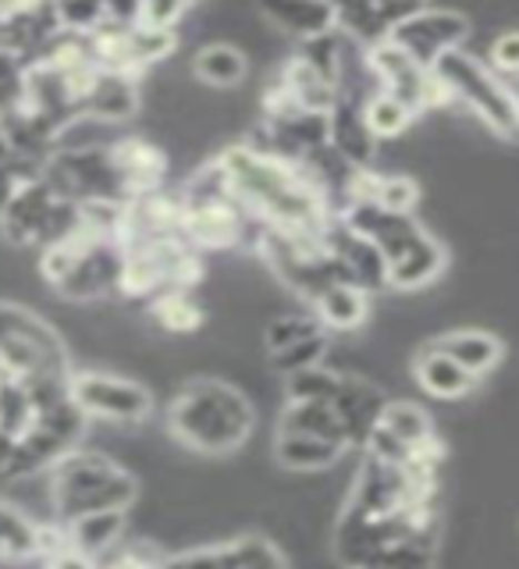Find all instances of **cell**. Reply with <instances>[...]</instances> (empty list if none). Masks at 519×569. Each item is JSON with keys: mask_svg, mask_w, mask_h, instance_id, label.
Here are the masks:
<instances>
[{"mask_svg": "<svg viewBox=\"0 0 519 569\" xmlns=\"http://www.w3.org/2000/svg\"><path fill=\"white\" fill-rule=\"evenodd\" d=\"M445 267H449L445 246L427 228H420L402 249L388 257V289H402V292L427 289V284H435L445 274Z\"/></svg>", "mask_w": 519, "mask_h": 569, "instance_id": "obj_17", "label": "cell"}, {"mask_svg": "<svg viewBox=\"0 0 519 569\" xmlns=\"http://www.w3.org/2000/svg\"><path fill=\"white\" fill-rule=\"evenodd\" d=\"M114 150V160L121 168V178L129 182L132 196H150V192H160L168 182V150L160 147L153 139H142V136H121L111 142Z\"/></svg>", "mask_w": 519, "mask_h": 569, "instance_id": "obj_21", "label": "cell"}, {"mask_svg": "<svg viewBox=\"0 0 519 569\" xmlns=\"http://www.w3.org/2000/svg\"><path fill=\"white\" fill-rule=\"evenodd\" d=\"M325 242L331 257L342 263V271L352 284H360L363 292H381L388 289V260L378 246L363 239L360 231H352L342 218H335L325 231Z\"/></svg>", "mask_w": 519, "mask_h": 569, "instance_id": "obj_15", "label": "cell"}, {"mask_svg": "<svg viewBox=\"0 0 519 569\" xmlns=\"http://www.w3.org/2000/svg\"><path fill=\"white\" fill-rule=\"evenodd\" d=\"M516 93H519V86H516Z\"/></svg>", "mask_w": 519, "mask_h": 569, "instance_id": "obj_42", "label": "cell"}, {"mask_svg": "<svg viewBox=\"0 0 519 569\" xmlns=\"http://www.w3.org/2000/svg\"><path fill=\"white\" fill-rule=\"evenodd\" d=\"M328 356V331L325 335H313L307 342H296L281 352H271V370H278L281 378H289L296 370H307V367H320Z\"/></svg>", "mask_w": 519, "mask_h": 569, "instance_id": "obj_36", "label": "cell"}, {"mask_svg": "<svg viewBox=\"0 0 519 569\" xmlns=\"http://www.w3.org/2000/svg\"><path fill=\"white\" fill-rule=\"evenodd\" d=\"M363 58H367V71H370V79L378 82V89L402 100L417 118L427 111H438V107H452V97L445 93L435 68L409 58V53L391 40L363 50Z\"/></svg>", "mask_w": 519, "mask_h": 569, "instance_id": "obj_10", "label": "cell"}, {"mask_svg": "<svg viewBox=\"0 0 519 569\" xmlns=\"http://www.w3.org/2000/svg\"><path fill=\"white\" fill-rule=\"evenodd\" d=\"M150 320L164 331V335H174V338H186V335H196L203 328V307L196 302L192 292H164L160 299L150 302Z\"/></svg>", "mask_w": 519, "mask_h": 569, "instance_id": "obj_32", "label": "cell"}, {"mask_svg": "<svg viewBox=\"0 0 519 569\" xmlns=\"http://www.w3.org/2000/svg\"><path fill=\"white\" fill-rule=\"evenodd\" d=\"M0 367L22 381H71L76 367L68 360L61 335L40 313L0 299Z\"/></svg>", "mask_w": 519, "mask_h": 569, "instance_id": "obj_6", "label": "cell"}, {"mask_svg": "<svg viewBox=\"0 0 519 569\" xmlns=\"http://www.w3.org/2000/svg\"><path fill=\"white\" fill-rule=\"evenodd\" d=\"M71 402L82 409L86 420L124 427L142 423L153 413V396L147 385L107 370H76V378H71Z\"/></svg>", "mask_w": 519, "mask_h": 569, "instance_id": "obj_11", "label": "cell"}, {"mask_svg": "<svg viewBox=\"0 0 519 569\" xmlns=\"http://www.w3.org/2000/svg\"><path fill=\"white\" fill-rule=\"evenodd\" d=\"M346 370H331L328 363L296 370L289 378H281L285 399L289 402H335L338 388H342Z\"/></svg>", "mask_w": 519, "mask_h": 569, "instance_id": "obj_33", "label": "cell"}, {"mask_svg": "<svg viewBox=\"0 0 519 569\" xmlns=\"http://www.w3.org/2000/svg\"><path fill=\"white\" fill-rule=\"evenodd\" d=\"M249 76V58L236 43H207L192 53V79L210 89H236Z\"/></svg>", "mask_w": 519, "mask_h": 569, "instance_id": "obj_28", "label": "cell"}, {"mask_svg": "<svg viewBox=\"0 0 519 569\" xmlns=\"http://www.w3.org/2000/svg\"><path fill=\"white\" fill-rule=\"evenodd\" d=\"M435 76L452 103L467 107L498 139L519 142V93L512 82L495 76L485 58H477L467 47L452 50L435 64Z\"/></svg>", "mask_w": 519, "mask_h": 569, "instance_id": "obj_5", "label": "cell"}, {"mask_svg": "<svg viewBox=\"0 0 519 569\" xmlns=\"http://www.w3.org/2000/svg\"><path fill=\"white\" fill-rule=\"evenodd\" d=\"M275 86L307 114H331V107L338 103V97H342V86H338L328 71L310 64L299 50L281 64Z\"/></svg>", "mask_w": 519, "mask_h": 569, "instance_id": "obj_20", "label": "cell"}, {"mask_svg": "<svg viewBox=\"0 0 519 569\" xmlns=\"http://www.w3.org/2000/svg\"><path fill=\"white\" fill-rule=\"evenodd\" d=\"M213 160H218L228 192L260 228L325 236L328 224L338 218L328 189L302 164L267 153L253 142H231Z\"/></svg>", "mask_w": 519, "mask_h": 569, "instance_id": "obj_1", "label": "cell"}, {"mask_svg": "<svg viewBox=\"0 0 519 569\" xmlns=\"http://www.w3.org/2000/svg\"><path fill=\"white\" fill-rule=\"evenodd\" d=\"M467 36H470V18L462 11L420 4L396 32H391V43L402 47L409 58H417L420 64L435 68L445 53L462 50Z\"/></svg>", "mask_w": 519, "mask_h": 569, "instance_id": "obj_12", "label": "cell"}, {"mask_svg": "<svg viewBox=\"0 0 519 569\" xmlns=\"http://www.w3.org/2000/svg\"><path fill=\"white\" fill-rule=\"evenodd\" d=\"M413 378L417 385L427 391L431 399H441V402H459L467 399L470 391L477 388V378L473 373L462 370L449 352H441L435 342H427L417 356H413Z\"/></svg>", "mask_w": 519, "mask_h": 569, "instance_id": "obj_24", "label": "cell"}, {"mask_svg": "<svg viewBox=\"0 0 519 569\" xmlns=\"http://www.w3.org/2000/svg\"><path fill=\"white\" fill-rule=\"evenodd\" d=\"M278 431L342 445L346 452L352 449L349 435H346V423H342V417H338V409L331 402H285L281 417H278Z\"/></svg>", "mask_w": 519, "mask_h": 569, "instance_id": "obj_27", "label": "cell"}, {"mask_svg": "<svg viewBox=\"0 0 519 569\" xmlns=\"http://www.w3.org/2000/svg\"><path fill=\"white\" fill-rule=\"evenodd\" d=\"M71 548L86 551V556L103 559L124 541V527H129V512H89L79 520L64 523Z\"/></svg>", "mask_w": 519, "mask_h": 569, "instance_id": "obj_29", "label": "cell"}, {"mask_svg": "<svg viewBox=\"0 0 519 569\" xmlns=\"http://www.w3.org/2000/svg\"><path fill=\"white\" fill-rule=\"evenodd\" d=\"M363 118L370 124V132L378 142L385 139H399L409 124L417 121V114L409 111V107L402 100H396L391 93H385V89H373V93L363 100Z\"/></svg>", "mask_w": 519, "mask_h": 569, "instance_id": "obj_34", "label": "cell"}, {"mask_svg": "<svg viewBox=\"0 0 519 569\" xmlns=\"http://www.w3.org/2000/svg\"><path fill=\"white\" fill-rule=\"evenodd\" d=\"M164 551L157 545L142 541V545H118L111 556L100 559V569H164Z\"/></svg>", "mask_w": 519, "mask_h": 569, "instance_id": "obj_37", "label": "cell"}, {"mask_svg": "<svg viewBox=\"0 0 519 569\" xmlns=\"http://www.w3.org/2000/svg\"><path fill=\"white\" fill-rule=\"evenodd\" d=\"M307 310L320 320L325 331H360L370 317V292L352 281H338L320 292Z\"/></svg>", "mask_w": 519, "mask_h": 569, "instance_id": "obj_26", "label": "cell"}, {"mask_svg": "<svg viewBox=\"0 0 519 569\" xmlns=\"http://www.w3.org/2000/svg\"><path fill=\"white\" fill-rule=\"evenodd\" d=\"M420 4H338V32L349 36L363 50L388 43Z\"/></svg>", "mask_w": 519, "mask_h": 569, "instance_id": "obj_23", "label": "cell"}, {"mask_svg": "<svg viewBox=\"0 0 519 569\" xmlns=\"http://www.w3.org/2000/svg\"><path fill=\"white\" fill-rule=\"evenodd\" d=\"M431 438H435V423H431V413H427L423 406L406 402V399H391L381 413L378 431L370 435L363 452H373V456L391 459V462H406L409 452L420 449V445L431 441Z\"/></svg>", "mask_w": 519, "mask_h": 569, "instance_id": "obj_14", "label": "cell"}, {"mask_svg": "<svg viewBox=\"0 0 519 569\" xmlns=\"http://www.w3.org/2000/svg\"><path fill=\"white\" fill-rule=\"evenodd\" d=\"M260 231L263 228L249 218V210L228 192L218 160H207L182 189V239L196 253H224L257 246Z\"/></svg>", "mask_w": 519, "mask_h": 569, "instance_id": "obj_4", "label": "cell"}, {"mask_svg": "<svg viewBox=\"0 0 519 569\" xmlns=\"http://www.w3.org/2000/svg\"><path fill=\"white\" fill-rule=\"evenodd\" d=\"M328 142L335 157L342 160L352 171H367L373 168V157H378V139H373L370 124L363 118V100L342 93L338 103L328 114Z\"/></svg>", "mask_w": 519, "mask_h": 569, "instance_id": "obj_16", "label": "cell"}, {"mask_svg": "<svg viewBox=\"0 0 519 569\" xmlns=\"http://www.w3.org/2000/svg\"><path fill=\"white\" fill-rule=\"evenodd\" d=\"M47 473V491L58 523H71L89 512H129L139 498L136 473L103 452L71 449Z\"/></svg>", "mask_w": 519, "mask_h": 569, "instance_id": "obj_3", "label": "cell"}, {"mask_svg": "<svg viewBox=\"0 0 519 569\" xmlns=\"http://www.w3.org/2000/svg\"><path fill=\"white\" fill-rule=\"evenodd\" d=\"M495 76H502L506 82L509 79H519V29H506V32H498L491 47H488V58Z\"/></svg>", "mask_w": 519, "mask_h": 569, "instance_id": "obj_39", "label": "cell"}, {"mask_svg": "<svg viewBox=\"0 0 519 569\" xmlns=\"http://www.w3.org/2000/svg\"><path fill=\"white\" fill-rule=\"evenodd\" d=\"M79 221H82V207L61 200L40 174L0 213V236L11 246H40L43 253L47 246L61 242L68 231H76Z\"/></svg>", "mask_w": 519, "mask_h": 569, "instance_id": "obj_9", "label": "cell"}, {"mask_svg": "<svg viewBox=\"0 0 519 569\" xmlns=\"http://www.w3.org/2000/svg\"><path fill=\"white\" fill-rule=\"evenodd\" d=\"M435 346L441 352H449L452 360L473 373V378H488V373L506 360V342L491 331H480V328H459V331H449L435 338Z\"/></svg>", "mask_w": 519, "mask_h": 569, "instance_id": "obj_25", "label": "cell"}, {"mask_svg": "<svg viewBox=\"0 0 519 569\" xmlns=\"http://www.w3.org/2000/svg\"><path fill=\"white\" fill-rule=\"evenodd\" d=\"M313 335H325V328H320V320L310 310H302V313H278L271 325L263 328L267 356L289 349L296 342H307V338H313Z\"/></svg>", "mask_w": 519, "mask_h": 569, "instance_id": "obj_35", "label": "cell"}, {"mask_svg": "<svg viewBox=\"0 0 519 569\" xmlns=\"http://www.w3.org/2000/svg\"><path fill=\"white\" fill-rule=\"evenodd\" d=\"M192 8L189 4H174V0H150V4H136V22L157 29V32H174V26L182 22Z\"/></svg>", "mask_w": 519, "mask_h": 569, "instance_id": "obj_40", "label": "cell"}, {"mask_svg": "<svg viewBox=\"0 0 519 569\" xmlns=\"http://www.w3.org/2000/svg\"><path fill=\"white\" fill-rule=\"evenodd\" d=\"M164 569H289V559L263 533H242L231 541L174 551L164 559Z\"/></svg>", "mask_w": 519, "mask_h": 569, "instance_id": "obj_13", "label": "cell"}, {"mask_svg": "<svg viewBox=\"0 0 519 569\" xmlns=\"http://www.w3.org/2000/svg\"><path fill=\"white\" fill-rule=\"evenodd\" d=\"M275 456H278L281 467H285V470H292V473H317V470L335 467V462L346 456V449H342V445L320 441V438L278 431Z\"/></svg>", "mask_w": 519, "mask_h": 569, "instance_id": "obj_30", "label": "cell"}, {"mask_svg": "<svg viewBox=\"0 0 519 569\" xmlns=\"http://www.w3.org/2000/svg\"><path fill=\"white\" fill-rule=\"evenodd\" d=\"M40 174H43V164H36V160H26V157H14L8 164H0V213H4V207L14 196L29 182H36Z\"/></svg>", "mask_w": 519, "mask_h": 569, "instance_id": "obj_38", "label": "cell"}, {"mask_svg": "<svg viewBox=\"0 0 519 569\" xmlns=\"http://www.w3.org/2000/svg\"><path fill=\"white\" fill-rule=\"evenodd\" d=\"M388 402L391 399L378 385L360 378V373L346 370L342 388H338V396H335L331 406L338 409V417H342V423H346V435H349L352 449H367V441H370L373 431H378L381 413H385Z\"/></svg>", "mask_w": 519, "mask_h": 569, "instance_id": "obj_18", "label": "cell"}, {"mask_svg": "<svg viewBox=\"0 0 519 569\" xmlns=\"http://www.w3.org/2000/svg\"><path fill=\"white\" fill-rule=\"evenodd\" d=\"M257 409L242 388L218 378H192L168 406V435L200 456H231L249 441Z\"/></svg>", "mask_w": 519, "mask_h": 569, "instance_id": "obj_2", "label": "cell"}, {"mask_svg": "<svg viewBox=\"0 0 519 569\" xmlns=\"http://www.w3.org/2000/svg\"><path fill=\"white\" fill-rule=\"evenodd\" d=\"M43 178L61 200L76 207H100V203L124 207L136 200L129 182L121 178L111 142H97V147H58L43 164Z\"/></svg>", "mask_w": 519, "mask_h": 569, "instance_id": "obj_7", "label": "cell"}, {"mask_svg": "<svg viewBox=\"0 0 519 569\" xmlns=\"http://www.w3.org/2000/svg\"><path fill=\"white\" fill-rule=\"evenodd\" d=\"M139 103H142L139 79L97 68L82 93V118L100 121V124H121L139 114Z\"/></svg>", "mask_w": 519, "mask_h": 569, "instance_id": "obj_19", "label": "cell"}, {"mask_svg": "<svg viewBox=\"0 0 519 569\" xmlns=\"http://www.w3.org/2000/svg\"><path fill=\"white\" fill-rule=\"evenodd\" d=\"M257 14L299 47L338 32V4H299V0H292V4H260Z\"/></svg>", "mask_w": 519, "mask_h": 569, "instance_id": "obj_22", "label": "cell"}, {"mask_svg": "<svg viewBox=\"0 0 519 569\" xmlns=\"http://www.w3.org/2000/svg\"><path fill=\"white\" fill-rule=\"evenodd\" d=\"M40 559V520L11 502H0V562Z\"/></svg>", "mask_w": 519, "mask_h": 569, "instance_id": "obj_31", "label": "cell"}, {"mask_svg": "<svg viewBox=\"0 0 519 569\" xmlns=\"http://www.w3.org/2000/svg\"><path fill=\"white\" fill-rule=\"evenodd\" d=\"M43 569H100V559L86 556V551H79V548H64V551H58V556L43 559Z\"/></svg>", "mask_w": 519, "mask_h": 569, "instance_id": "obj_41", "label": "cell"}, {"mask_svg": "<svg viewBox=\"0 0 519 569\" xmlns=\"http://www.w3.org/2000/svg\"><path fill=\"white\" fill-rule=\"evenodd\" d=\"M203 274L200 253L182 239H147L124 246V274L121 296L129 299H160L164 292H196V281Z\"/></svg>", "mask_w": 519, "mask_h": 569, "instance_id": "obj_8", "label": "cell"}]
</instances>
